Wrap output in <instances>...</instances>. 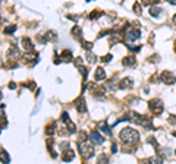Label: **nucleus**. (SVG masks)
Returning <instances> with one entry per match:
<instances>
[{
  "instance_id": "nucleus-1",
  "label": "nucleus",
  "mask_w": 176,
  "mask_h": 164,
  "mask_svg": "<svg viewBox=\"0 0 176 164\" xmlns=\"http://www.w3.org/2000/svg\"><path fill=\"white\" fill-rule=\"evenodd\" d=\"M119 138L125 144H135V142H138V139H140V133L135 129H132V128H125V129L121 131Z\"/></svg>"
},
{
  "instance_id": "nucleus-2",
  "label": "nucleus",
  "mask_w": 176,
  "mask_h": 164,
  "mask_svg": "<svg viewBox=\"0 0 176 164\" xmlns=\"http://www.w3.org/2000/svg\"><path fill=\"white\" fill-rule=\"evenodd\" d=\"M79 153L82 154V157H85V158H90V157H93V154H94V147L91 145V144L88 142H79Z\"/></svg>"
},
{
  "instance_id": "nucleus-3",
  "label": "nucleus",
  "mask_w": 176,
  "mask_h": 164,
  "mask_svg": "<svg viewBox=\"0 0 176 164\" xmlns=\"http://www.w3.org/2000/svg\"><path fill=\"white\" fill-rule=\"evenodd\" d=\"M148 106H150V110L153 111L154 114H160V113L163 111V103L159 98L151 100V101L148 103Z\"/></svg>"
},
{
  "instance_id": "nucleus-4",
  "label": "nucleus",
  "mask_w": 176,
  "mask_h": 164,
  "mask_svg": "<svg viewBox=\"0 0 176 164\" xmlns=\"http://www.w3.org/2000/svg\"><path fill=\"white\" fill-rule=\"evenodd\" d=\"M138 38H140V31L135 29V28L128 29L126 34H125V40H126V41H135V40H138Z\"/></svg>"
},
{
  "instance_id": "nucleus-5",
  "label": "nucleus",
  "mask_w": 176,
  "mask_h": 164,
  "mask_svg": "<svg viewBox=\"0 0 176 164\" xmlns=\"http://www.w3.org/2000/svg\"><path fill=\"white\" fill-rule=\"evenodd\" d=\"M160 81L162 82H165V84H173L176 81V78L173 73H170V72H167V70H165L162 75H160Z\"/></svg>"
},
{
  "instance_id": "nucleus-6",
  "label": "nucleus",
  "mask_w": 176,
  "mask_h": 164,
  "mask_svg": "<svg viewBox=\"0 0 176 164\" xmlns=\"http://www.w3.org/2000/svg\"><path fill=\"white\" fill-rule=\"evenodd\" d=\"M75 106H77V110L79 111V113H84L85 111V100H84V97H78L77 100H75Z\"/></svg>"
},
{
  "instance_id": "nucleus-7",
  "label": "nucleus",
  "mask_w": 176,
  "mask_h": 164,
  "mask_svg": "<svg viewBox=\"0 0 176 164\" xmlns=\"http://www.w3.org/2000/svg\"><path fill=\"white\" fill-rule=\"evenodd\" d=\"M90 138H91V141L94 144H101L104 139H103V136L100 135V133H97V132H91L90 133Z\"/></svg>"
},
{
  "instance_id": "nucleus-8",
  "label": "nucleus",
  "mask_w": 176,
  "mask_h": 164,
  "mask_svg": "<svg viewBox=\"0 0 176 164\" xmlns=\"http://www.w3.org/2000/svg\"><path fill=\"white\" fill-rule=\"evenodd\" d=\"M62 158H63V161H72V160L75 158V153H74L72 150H68V151L63 153Z\"/></svg>"
},
{
  "instance_id": "nucleus-9",
  "label": "nucleus",
  "mask_w": 176,
  "mask_h": 164,
  "mask_svg": "<svg viewBox=\"0 0 176 164\" xmlns=\"http://www.w3.org/2000/svg\"><path fill=\"white\" fill-rule=\"evenodd\" d=\"M22 47H24L25 50H30V51H31V50L34 48V45H33V43H31V40H30V38H27V37H25V38H22Z\"/></svg>"
},
{
  "instance_id": "nucleus-10",
  "label": "nucleus",
  "mask_w": 176,
  "mask_h": 164,
  "mask_svg": "<svg viewBox=\"0 0 176 164\" xmlns=\"http://www.w3.org/2000/svg\"><path fill=\"white\" fill-rule=\"evenodd\" d=\"M104 78H106L104 69L103 67H97V70H96V81H103Z\"/></svg>"
},
{
  "instance_id": "nucleus-11",
  "label": "nucleus",
  "mask_w": 176,
  "mask_h": 164,
  "mask_svg": "<svg viewBox=\"0 0 176 164\" xmlns=\"http://www.w3.org/2000/svg\"><path fill=\"white\" fill-rule=\"evenodd\" d=\"M60 60H63V62H71V60H72V51H71V50H65V51L62 53Z\"/></svg>"
},
{
  "instance_id": "nucleus-12",
  "label": "nucleus",
  "mask_w": 176,
  "mask_h": 164,
  "mask_svg": "<svg viewBox=\"0 0 176 164\" xmlns=\"http://www.w3.org/2000/svg\"><path fill=\"white\" fill-rule=\"evenodd\" d=\"M119 87L121 88H131L132 87V79L131 78H125V79H122Z\"/></svg>"
},
{
  "instance_id": "nucleus-13",
  "label": "nucleus",
  "mask_w": 176,
  "mask_h": 164,
  "mask_svg": "<svg viewBox=\"0 0 176 164\" xmlns=\"http://www.w3.org/2000/svg\"><path fill=\"white\" fill-rule=\"evenodd\" d=\"M123 65H125V66H134V65H135V59H134L132 56L125 57V59H123Z\"/></svg>"
},
{
  "instance_id": "nucleus-14",
  "label": "nucleus",
  "mask_w": 176,
  "mask_h": 164,
  "mask_svg": "<svg viewBox=\"0 0 176 164\" xmlns=\"http://www.w3.org/2000/svg\"><path fill=\"white\" fill-rule=\"evenodd\" d=\"M46 133H47V135H52V133H55V123H50V125L46 128Z\"/></svg>"
},
{
  "instance_id": "nucleus-15",
  "label": "nucleus",
  "mask_w": 176,
  "mask_h": 164,
  "mask_svg": "<svg viewBox=\"0 0 176 164\" xmlns=\"http://www.w3.org/2000/svg\"><path fill=\"white\" fill-rule=\"evenodd\" d=\"M2 163H3V164H8V163H9V157H8V153H6L5 150L2 151Z\"/></svg>"
},
{
  "instance_id": "nucleus-16",
  "label": "nucleus",
  "mask_w": 176,
  "mask_h": 164,
  "mask_svg": "<svg viewBox=\"0 0 176 164\" xmlns=\"http://www.w3.org/2000/svg\"><path fill=\"white\" fill-rule=\"evenodd\" d=\"M160 12H162V9H160V8H157V6H154V8H151V9H150V13H151L153 16H157Z\"/></svg>"
},
{
  "instance_id": "nucleus-17",
  "label": "nucleus",
  "mask_w": 176,
  "mask_h": 164,
  "mask_svg": "<svg viewBox=\"0 0 176 164\" xmlns=\"http://www.w3.org/2000/svg\"><path fill=\"white\" fill-rule=\"evenodd\" d=\"M47 40H56V32L49 31V32L46 34V41H47Z\"/></svg>"
},
{
  "instance_id": "nucleus-18",
  "label": "nucleus",
  "mask_w": 176,
  "mask_h": 164,
  "mask_svg": "<svg viewBox=\"0 0 176 164\" xmlns=\"http://www.w3.org/2000/svg\"><path fill=\"white\" fill-rule=\"evenodd\" d=\"M99 164H109V158H107L106 155H100Z\"/></svg>"
},
{
  "instance_id": "nucleus-19",
  "label": "nucleus",
  "mask_w": 176,
  "mask_h": 164,
  "mask_svg": "<svg viewBox=\"0 0 176 164\" xmlns=\"http://www.w3.org/2000/svg\"><path fill=\"white\" fill-rule=\"evenodd\" d=\"M15 29H16V25H11V26L5 28V34H12Z\"/></svg>"
},
{
  "instance_id": "nucleus-20",
  "label": "nucleus",
  "mask_w": 176,
  "mask_h": 164,
  "mask_svg": "<svg viewBox=\"0 0 176 164\" xmlns=\"http://www.w3.org/2000/svg\"><path fill=\"white\" fill-rule=\"evenodd\" d=\"M87 59H88V62H90V63H93V62H96V56L93 54L91 51H88V53H87Z\"/></svg>"
},
{
  "instance_id": "nucleus-21",
  "label": "nucleus",
  "mask_w": 176,
  "mask_h": 164,
  "mask_svg": "<svg viewBox=\"0 0 176 164\" xmlns=\"http://www.w3.org/2000/svg\"><path fill=\"white\" fill-rule=\"evenodd\" d=\"M134 12H137L138 15L141 13V6H140V3H135V5H134Z\"/></svg>"
},
{
  "instance_id": "nucleus-22",
  "label": "nucleus",
  "mask_w": 176,
  "mask_h": 164,
  "mask_svg": "<svg viewBox=\"0 0 176 164\" xmlns=\"http://www.w3.org/2000/svg\"><path fill=\"white\" fill-rule=\"evenodd\" d=\"M153 160H154V163H156V164H162V163H163V158H162L160 155H156Z\"/></svg>"
},
{
  "instance_id": "nucleus-23",
  "label": "nucleus",
  "mask_w": 176,
  "mask_h": 164,
  "mask_svg": "<svg viewBox=\"0 0 176 164\" xmlns=\"http://www.w3.org/2000/svg\"><path fill=\"white\" fill-rule=\"evenodd\" d=\"M140 164H153V160H141Z\"/></svg>"
},
{
  "instance_id": "nucleus-24",
  "label": "nucleus",
  "mask_w": 176,
  "mask_h": 164,
  "mask_svg": "<svg viewBox=\"0 0 176 164\" xmlns=\"http://www.w3.org/2000/svg\"><path fill=\"white\" fill-rule=\"evenodd\" d=\"M110 59H112V56H110V54L104 56V57H103V62H110Z\"/></svg>"
},
{
  "instance_id": "nucleus-25",
  "label": "nucleus",
  "mask_w": 176,
  "mask_h": 164,
  "mask_svg": "<svg viewBox=\"0 0 176 164\" xmlns=\"http://www.w3.org/2000/svg\"><path fill=\"white\" fill-rule=\"evenodd\" d=\"M112 151H113V153H116V151H118V147H116V144H113V145H112Z\"/></svg>"
},
{
  "instance_id": "nucleus-26",
  "label": "nucleus",
  "mask_w": 176,
  "mask_h": 164,
  "mask_svg": "<svg viewBox=\"0 0 176 164\" xmlns=\"http://www.w3.org/2000/svg\"><path fill=\"white\" fill-rule=\"evenodd\" d=\"M9 88H11V89H13V88H15V84H13V82H11V85H9Z\"/></svg>"
},
{
  "instance_id": "nucleus-27",
  "label": "nucleus",
  "mask_w": 176,
  "mask_h": 164,
  "mask_svg": "<svg viewBox=\"0 0 176 164\" xmlns=\"http://www.w3.org/2000/svg\"><path fill=\"white\" fill-rule=\"evenodd\" d=\"M173 22H175V23H176V15H175V16H173Z\"/></svg>"
},
{
  "instance_id": "nucleus-28",
  "label": "nucleus",
  "mask_w": 176,
  "mask_h": 164,
  "mask_svg": "<svg viewBox=\"0 0 176 164\" xmlns=\"http://www.w3.org/2000/svg\"><path fill=\"white\" fill-rule=\"evenodd\" d=\"M175 47H176V45H175ZM175 50H176V48H175Z\"/></svg>"
}]
</instances>
